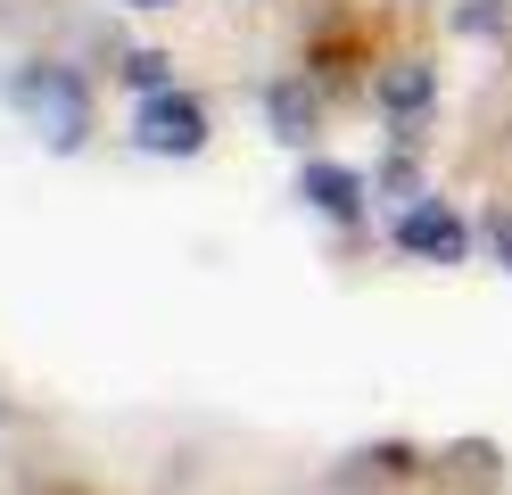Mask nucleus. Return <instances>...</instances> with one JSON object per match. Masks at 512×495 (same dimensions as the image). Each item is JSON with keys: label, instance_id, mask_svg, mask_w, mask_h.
Here are the masks:
<instances>
[{"label": "nucleus", "instance_id": "obj_6", "mask_svg": "<svg viewBox=\"0 0 512 495\" xmlns=\"http://www.w3.org/2000/svg\"><path fill=\"white\" fill-rule=\"evenodd\" d=\"M273 124H281V141H306V124H314V99L281 83V91H273Z\"/></svg>", "mask_w": 512, "mask_h": 495}, {"label": "nucleus", "instance_id": "obj_7", "mask_svg": "<svg viewBox=\"0 0 512 495\" xmlns=\"http://www.w3.org/2000/svg\"><path fill=\"white\" fill-rule=\"evenodd\" d=\"M496 256L512 264V215H496Z\"/></svg>", "mask_w": 512, "mask_h": 495}, {"label": "nucleus", "instance_id": "obj_2", "mask_svg": "<svg viewBox=\"0 0 512 495\" xmlns=\"http://www.w3.org/2000/svg\"><path fill=\"white\" fill-rule=\"evenodd\" d=\"M141 149H157V157H190V149H207V116H199V99H182V91H157V99H141Z\"/></svg>", "mask_w": 512, "mask_h": 495}, {"label": "nucleus", "instance_id": "obj_5", "mask_svg": "<svg viewBox=\"0 0 512 495\" xmlns=\"http://www.w3.org/2000/svg\"><path fill=\"white\" fill-rule=\"evenodd\" d=\"M298 198H314L323 215H356V198H364V182L347 174V165H306V182H298Z\"/></svg>", "mask_w": 512, "mask_h": 495}, {"label": "nucleus", "instance_id": "obj_3", "mask_svg": "<svg viewBox=\"0 0 512 495\" xmlns=\"http://www.w3.org/2000/svg\"><path fill=\"white\" fill-rule=\"evenodd\" d=\"M397 248H405V256H430V264H463V256H471V231H463V215H455V207L422 198V207H405Z\"/></svg>", "mask_w": 512, "mask_h": 495}, {"label": "nucleus", "instance_id": "obj_4", "mask_svg": "<svg viewBox=\"0 0 512 495\" xmlns=\"http://www.w3.org/2000/svg\"><path fill=\"white\" fill-rule=\"evenodd\" d=\"M430 99H438V75H430L422 58H405V66H389V75H380V108H389V116H422Z\"/></svg>", "mask_w": 512, "mask_h": 495}, {"label": "nucleus", "instance_id": "obj_8", "mask_svg": "<svg viewBox=\"0 0 512 495\" xmlns=\"http://www.w3.org/2000/svg\"><path fill=\"white\" fill-rule=\"evenodd\" d=\"M133 9H166V0H133Z\"/></svg>", "mask_w": 512, "mask_h": 495}, {"label": "nucleus", "instance_id": "obj_1", "mask_svg": "<svg viewBox=\"0 0 512 495\" xmlns=\"http://www.w3.org/2000/svg\"><path fill=\"white\" fill-rule=\"evenodd\" d=\"M9 99L50 132V149H75L91 132V99H83V83L67 75V66H25V75L9 83Z\"/></svg>", "mask_w": 512, "mask_h": 495}]
</instances>
